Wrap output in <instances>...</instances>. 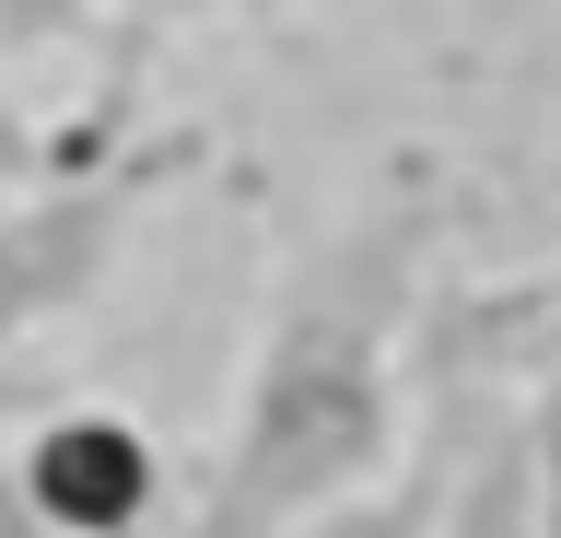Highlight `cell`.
Returning <instances> with one entry per match:
<instances>
[{
	"instance_id": "7",
	"label": "cell",
	"mask_w": 561,
	"mask_h": 538,
	"mask_svg": "<svg viewBox=\"0 0 561 538\" xmlns=\"http://www.w3.org/2000/svg\"><path fill=\"white\" fill-rule=\"evenodd\" d=\"M94 24H117V0H0V47H12V82L59 71V59L94 36Z\"/></svg>"
},
{
	"instance_id": "5",
	"label": "cell",
	"mask_w": 561,
	"mask_h": 538,
	"mask_svg": "<svg viewBox=\"0 0 561 538\" xmlns=\"http://www.w3.org/2000/svg\"><path fill=\"white\" fill-rule=\"evenodd\" d=\"M456 433H468V352H445V387H433V422H421L410 468H398L386 492L316 515L305 538H433V527H445V480H456Z\"/></svg>"
},
{
	"instance_id": "9",
	"label": "cell",
	"mask_w": 561,
	"mask_h": 538,
	"mask_svg": "<svg viewBox=\"0 0 561 538\" xmlns=\"http://www.w3.org/2000/svg\"><path fill=\"white\" fill-rule=\"evenodd\" d=\"M526 433H538V538H561V375L526 387Z\"/></svg>"
},
{
	"instance_id": "8",
	"label": "cell",
	"mask_w": 561,
	"mask_h": 538,
	"mask_svg": "<svg viewBox=\"0 0 561 538\" xmlns=\"http://www.w3.org/2000/svg\"><path fill=\"white\" fill-rule=\"evenodd\" d=\"M234 12H270V0H117V59L187 36V24H234Z\"/></svg>"
},
{
	"instance_id": "6",
	"label": "cell",
	"mask_w": 561,
	"mask_h": 538,
	"mask_svg": "<svg viewBox=\"0 0 561 538\" xmlns=\"http://www.w3.org/2000/svg\"><path fill=\"white\" fill-rule=\"evenodd\" d=\"M456 340H468L491 375L550 387V375H561V257L526 270V282H503V293H468V305H456Z\"/></svg>"
},
{
	"instance_id": "4",
	"label": "cell",
	"mask_w": 561,
	"mask_h": 538,
	"mask_svg": "<svg viewBox=\"0 0 561 538\" xmlns=\"http://www.w3.org/2000/svg\"><path fill=\"white\" fill-rule=\"evenodd\" d=\"M433 538H538V433H526V398H503V375L480 352H468V433H456V480H445Z\"/></svg>"
},
{
	"instance_id": "1",
	"label": "cell",
	"mask_w": 561,
	"mask_h": 538,
	"mask_svg": "<svg viewBox=\"0 0 561 538\" xmlns=\"http://www.w3.org/2000/svg\"><path fill=\"white\" fill-rule=\"evenodd\" d=\"M410 257H421V187H386L340 247H316L280 282L175 538H305L316 515H340L410 468L421 422L410 375H398Z\"/></svg>"
},
{
	"instance_id": "3",
	"label": "cell",
	"mask_w": 561,
	"mask_h": 538,
	"mask_svg": "<svg viewBox=\"0 0 561 538\" xmlns=\"http://www.w3.org/2000/svg\"><path fill=\"white\" fill-rule=\"evenodd\" d=\"M12 503L47 515L59 538H140L164 515V445L140 410H105V398H70L12 445Z\"/></svg>"
},
{
	"instance_id": "2",
	"label": "cell",
	"mask_w": 561,
	"mask_h": 538,
	"mask_svg": "<svg viewBox=\"0 0 561 538\" xmlns=\"http://www.w3.org/2000/svg\"><path fill=\"white\" fill-rule=\"evenodd\" d=\"M105 117H117V94H105ZM105 117L94 129H47L24 152V176H12V340L47 328L59 305H82L94 270L117 257V234H129V211L175 176V152L105 141Z\"/></svg>"
}]
</instances>
